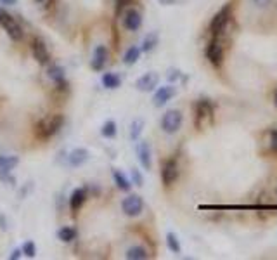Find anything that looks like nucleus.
I'll use <instances>...</instances> for the list:
<instances>
[{"label":"nucleus","mask_w":277,"mask_h":260,"mask_svg":"<svg viewBox=\"0 0 277 260\" xmlns=\"http://www.w3.org/2000/svg\"><path fill=\"white\" fill-rule=\"evenodd\" d=\"M20 163L18 156H0V172H10Z\"/></svg>","instance_id":"obj_22"},{"label":"nucleus","mask_w":277,"mask_h":260,"mask_svg":"<svg viewBox=\"0 0 277 260\" xmlns=\"http://www.w3.org/2000/svg\"><path fill=\"white\" fill-rule=\"evenodd\" d=\"M156 45H158V33H149L144 39V42H142L140 49H142V52H151Z\"/></svg>","instance_id":"obj_24"},{"label":"nucleus","mask_w":277,"mask_h":260,"mask_svg":"<svg viewBox=\"0 0 277 260\" xmlns=\"http://www.w3.org/2000/svg\"><path fill=\"white\" fill-rule=\"evenodd\" d=\"M30 45H32V54H33V58L36 59V63H40V65H47L48 59H50V54H48L46 40H44L42 37H33Z\"/></svg>","instance_id":"obj_9"},{"label":"nucleus","mask_w":277,"mask_h":260,"mask_svg":"<svg viewBox=\"0 0 277 260\" xmlns=\"http://www.w3.org/2000/svg\"><path fill=\"white\" fill-rule=\"evenodd\" d=\"M272 0H253V4L256 7H262V9H264V7H268V4H270Z\"/></svg>","instance_id":"obj_32"},{"label":"nucleus","mask_w":277,"mask_h":260,"mask_svg":"<svg viewBox=\"0 0 277 260\" xmlns=\"http://www.w3.org/2000/svg\"><path fill=\"white\" fill-rule=\"evenodd\" d=\"M232 20V4L224 6L218 13L213 16L212 23H210V32L215 37H224L229 28V23Z\"/></svg>","instance_id":"obj_3"},{"label":"nucleus","mask_w":277,"mask_h":260,"mask_svg":"<svg viewBox=\"0 0 277 260\" xmlns=\"http://www.w3.org/2000/svg\"><path fill=\"white\" fill-rule=\"evenodd\" d=\"M178 179V163L175 158H170L163 163L162 167V182L164 187H170L177 182Z\"/></svg>","instance_id":"obj_7"},{"label":"nucleus","mask_w":277,"mask_h":260,"mask_svg":"<svg viewBox=\"0 0 277 260\" xmlns=\"http://www.w3.org/2000/svg\"><path fill=\"white\" fill-rule=\"evenodd\" d=\"M21 255H23V250H12V253L9 255V258L10 260H16V258H20Z\"/></svg>","instance_id":"obj_34"},{"label":"nucleus","mask_w":277,"mask_h":260,"mask_svg":"<svg viewBox=\"0 0 277 260\" xmlns=\"http://www.w3.org/2000/svg\"><path fill=\"white\" fill-rule=\"evenodd\" d=\"M87 160H88V151L87 149H84V148L73 149V151L70 153V156H68V161H70L71 167H82V165H84Z\"/></svg>","instance_id":"obj_15"},{"label":"nucleus","mask_w":277,"mask_h":260,"mask_svg":"<svg viewBox=\"0 0 277 260\" xmlns=\"http://www.w3.org/2000/svg\"><path fill=\"white\" fill-rule=\"evenodd\" d=\"M224 58H226V45H224L222 37H215L210 40L206 45V59L215 68H220L224 65Z\"/></svg>","instance_id":"obj_4"},{"label":"nucleus","mask_w":277,"mask_h":260,"mask_svg":"<svg viewBox=\"0 0 277 260\" xmlns=\"http://www.w3.org/2000/svg\"><path fill=\"white\" fill-rule=\"evenodd\" d=\"M113 179H114V184L118 186V189H122V191H130V189H132V182H130V180L126 179V177L123 175V173L120 172L118 168H114V170H113Z\"/></svg>","instance_id":"obj_19"},{"label":"nucleus","mask_w":277,"mask_h":260,"mask_svg":"<svg viewBox=\"0 0 277 260\" xmlns=\"http://www.w3.org/2000/svg\"><path fill=\"white\" fill-rule=\"evenodd\" d=\"M140 52H142V49L137 47V45H132V47H128V51H126L125 56H123V63H125L126 66L136 65V63L138 61V58H140Z\"/></svg>","instance_id":"obj_17"},{"label":"nucleus","mask_w":277,"mask_h":260,"mask_svg":"<svg viewBox=\"0 0 277 260\" xmlns=\"http://www.w3.org/2000/svg\"><path fill=\"white\" fill-rule=\"evenodd\" d=\"M130 0H116V14H120L123 11V7L128 4Z\"/></svg>","instance_id":"obj_31"},{"label":"nucleus","mask_w":277,"mask_h":260,"mask_svg":"<svg viewBox=\"0 0 277 260\" xmlns=\"http://www.w3.org/2000/svg\"><path fill=\"white\" fill-rule=\"evenodd\" d=\"M132 180H134V184H136V186H138V187L144 184V179H142L140 172H138L137 168H132Z\"/></svg>","instance_id":"obj_29"},{"label":"nucleus","mask_w":277,"mask_h":260,"mask_svg":"<svg viewBox=\"0 0 277 260\" xmlns=\"http://www.w3.org/2000/svg\"><path fill=\"white\" fill-rule=\"evenodd\" d=\"M274 104L277 106V90H276V94H274Z\"/></svg>","instance_id":"obj_36"},{"label":"nucleus","mask_w":277,"mask_h":260,"mask_svg":"<svg viewBox=\"0 0 277 260\" xmlns=\"http://www.w3.org/2000/svg\"><path fill=\"white\" fill-rule=\"evenodd\" d=\"M125 258H128V260H146V258H149V253H148V250H146L144 246H132V248L126 250Z\"/></svg>","instance_id":"obj_18"},{"label":"nucleus","mask_w":277,"mask_h":260,"mask_svg":"<svg viewBox=\"0 0 277 260\" xmlns=\"http://www.w3.org/2000/svg\"><path fill=\"white\" fill-rule=\"evenodd\" d=\"M21 250H23V255H26L28 258H33L36 255V246H35V243H33V241H26Z\"/></svg>","instance_id":"obj_28"},{"label":"nucleus","mask_w":277,"mask_h":260,"mask_svg":"<svg viewBox=\"0 0 277 260\" xmlns=\"http://www.w3.org/2000/svg\"><path fill=\"white\" fill-rule=\"evenodd\" d=\"M137 158H138V163L142 165L144 170H151L152 167V156H151V148L146 141L138 142L137 146Z\"/></svg>","instance_id":"obj_13"},{"label":"nucleus","mask_w":277,"mask_h":260,"mask_svg":"<svg viewBox=\"0 0 277 260\" xmlns=\"http://www.w3.org/2000/svg\"><path fill=\"white\" fill-rule=\"evenodd\" d=\"M85 199H87V191L84 189V187H80V189H74L73 194H71L70 198V206L73 212H76V210L82 208V205L85 203Z\"/></svg>","instance_id":"obj_16"},{"label":"nucleus","mask_w":277,"mask_h":260,"mask_svg":"<svg viewBox=\"0 0 277 260\" xmlns=\"http://www.w3.org/2000/svg\"><path fill=\"white\" fill-rule=\"evenodd\" d=\"M116 123L113 122V120H108L106 123L102 125V129H100V134L104 135L106 139H113L114 135H116Z\"/></svg>","instance_id":"obj_27"},{"label":"nucleus","mask_w":277,"mask_h":260,"mask_svg":"<svg viewBox=\"0 0 277 260\" xmlns=\"http://www.w3.org/2000/svg\"><path fill=\"white\" fill-rule=\"evenodd\" d=\"M47 75H48V78H50V80H54L58 85L64 84V70H62L61 66H58V65L50 66L47 70Z\"/></svg>","instance_id":"obj_21"},{"label":"nucleus","mask_w":277,"mask_h":260,"mask_svg":"<svg viewBox=\"0 0 277 260\" xmlns=\"http://www.w3.org/2000/svg\"><path fill=\"white\" fill-rule=\"evenodd\" d=\"M0 25H2L4 32L9 35V39L12 40V42H20V40L23 39V28H21L20 23L14 20L12 16L4 13L2 18H0Z\"/></svg>","instance_id":"obj_6"},{"label":"nucleus","mask_w":277,"mask_h":260,"mask_svg":"<svg viewBox=\"0 0 277 260\" xmlns=\"http://www.w3.org/2000/svg\"><path fill=\"white\" fill-rule=\"evenodd\" d=\"M122 210L128 217H138L144 210V201L138 194H128L122 201Z\"/></svg>","instance_id":"obj_8"},{"label":"nucleus","mask_w":277,"mask_h":260,"mask_svg":"<svg viewBox=\"0 0 277 260\" xmlns=\"http://www.w3.org/2000/svg\"><path fill=\"white\" fill-rule=\"evenodd\" d=\"M182 122H184L182 111H178V109H168L162 118V130L164 134H177L182 127Z\"/></svg>","instance_id":"obj_5"},{"label":"nucleus","mask_w":277,"mask_h":260,"mask_svg":"<svg viewBox=\"0 0 277 260\" xmlns=\"http://www.w3.org/2000/svg\"><path fill=\"white\" fill-rule=\"evenodd\" d=\"M178 77H180V71H178V70H170V73H168V78H170L172 82L177 80Z\"/></svg>","instance_id":"obj_33"},{"label":"nucleus","mask_w":277,"mask_h":260,"mask_svg":"<svg viewBox=\"0 0 277 260\" xmlns=\"http://www.w3.org/2000/svg\"><path fill=\"white\" fill-rule=\"evenodd\" d=\"M62 123H64V116L62 115H48L46 118H42L38 123H36V137L40 141H47L52 135H56L59 130H61Z\"/></svg>","instance_id":"obj_1"},{"label":"nucleus","mask_w":277,"mask_h":260,"mask_svg":"<svg viewBox=\"0 0 277 260\" xmlns=\"http://www.w3.org/2000/svg\"><path fill=\"white\" fill-rule=\"evenodd\" d=\"M142 129H144V120H140V118L134 120L132 125H130V139H132V141H137L142 134Z\"/></svg>","instance_id":"obj_25"},{"label":"nucleus","mask_w":277,"mask_h":260,"mask_svg":"<svg viewBox=\"0 0 277 260\" xmlns=\"http://www.w3.org/2000/svg\"><path fill=\"white\" fill-rule=\"evenodd\" d=\"M166 246H168V250H170L172 253H175V255H178L182 251L180 241H178V238L174 234V232H168L166 234Z\"/></svg>","instance_id":"obj_23"},{"label":"nucleus","mask_w":277,"mask_h":260,"mask_svg":"<svg viewBox=\"0 0 277 260\" xmlns=\"http://www.w3.org/2000/svg\"><path fill=\"white\" fill-rule=\"evenodd\" d=\"M108 56H110V52H108V49L104 47V45H99V47L94 51V58H92V70L96 71H100L104 66H106L108 63Z\"/></svg>","instance_id":"obj_14"},{"label":"nucleus","mask_w":277,"mask_h":260,"mask_svg":"<svg viewBox=\"0 0 277 260\" xmlns=\"http://www.w3.org/2000/svg\"><path fill=\"white\" fill-rule=\"evenodd\" d=\"M215 108L208 99H200L194 106V125L198 130H203L204 127L213 122Z\"/></svg>","instance_id":"obj_2"},{"label":"nucleus","mask_w":277,"mask_h":260,"mask_svg":"<svg viewBox=\"0 0 277 260\" xmlns=\"http://www.w3.org/2000/svg\"><path fill=\"white\" fill-rule=\"evenodd\" d=\"M158 82H160V75L154 73V71H149V73H144L138 78L136 82V87L140 92H151V90H154V87H158Z\"/></svg>","instance_id":"obj_10"},{"label":"nucleus","mask_w":277,"mask_h":260,"mask_svg":"<svg viewBox=\"0 0 277 260\" xmlns=\"http://www.w3.org/2000/svg\"><path fill=\"white\" fill-rule=\"evenodd\" d=\"M2 4H7V6H12V4H16V0H0Z\"/></svg>","instance_id":"obj_35"},{"label":"nucleus","mask_w":277,"mask_h":260,"mask_svg":"<svg viewBox=\"0 0 277 260\" xmlns=\"http://www.w3.org/2000/svg\"><path fill=\"white\" fill-rule=\"evenodd\" d=\"M2 14H4V13H2V11H0V18H2Z\"/></svg>","instance_id":"obj_37"},{"label":"nucleus","mask_w":277,"mask_h":260,"mask_svg":"<svg viewBox=\"0 0 277 260\" xmlns=\"http://www.w3.org/2000/svg\"><path fill=\"white\" fill-rule=\"evenodd\" d=\"M123 26L128 32H137L142 26V14L137 9H128L123 16Z\"/></svg>","instance_id":"obj_12"},{"label":"nucleus","mask_w":277,"mask_h":260,"mask_svg":"<svg viewBox=\"0 0 277 260\" xmlns=\"http://www.w3.org/2000/svg\"><path fill=\"white\" fill-rule=\"evenodd\" d=\"M268 146H270L272 151H277V129L270 130V141H268Z\"/></svg>","instance_id":"obj_30"},{"label":"nucleus","mask_w":277,"mask_h":260,"mask_svg":"<svg viewBox=\"0 0 277 260\" xmlns=\"http://www.w3.org/2000/svg\"><path fill=\"white\" fill-rule=\"evenodd\" d=\"M58 236H59V239L61 241L70 243V241H73L74 238H76V229L74 227H62V229H59Z\"/></svg>","instance_id":"obj_26"},{"label":"nucleus","mask_w":277,"mask_h":260,"mask_svg":"<svg viewBox=\"0 0 277 260\" xmlns=\"http://www.w3.org/2000/svg\"><path fill=\"white\" fill-rule=\"evenodd\" d=\"M102 85L110 90L118 89V87L122 85V78H120L116 73H104L102 75Z\"/></svg>","instance_id":"obj_20"},{"label":"nucleus","mask_w":277,"mask_h":260,"mask_svg":"<svg viewBox=\"0 0 277 260\" xmlns=\"http://www.w3.org/2000/svg\"><path fill=\"white\" fill-rule=\"evenodd\" d=\"M177 94V89H175L174 85H163V87H160L158 90H156V94H154V106L156 108H162L164 106V104L168 103V101L172 99V97Z\"/></svg>","instance_id":"obj_11"}]
</instances>
